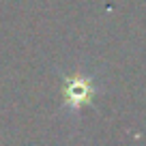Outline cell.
<instances>
[{
	"mask_svg": "<svg viewBox=\"0 0 146 146\" xmlns=\"http://www.w3.org/2000/svg\"><path fill=\"white\" fill-rule=\"evenodd\" d=\"M67 97H69V99H73V105L78 108V105H84L86 101H90L92 88H90V84L84 82V80H75V82L69 86Z\"/></svg>",
	"mask_w": 146,
	"mask_h": 146,
	"instance_id": "cell-1",
	"label": "cell"
}]
</instances>
